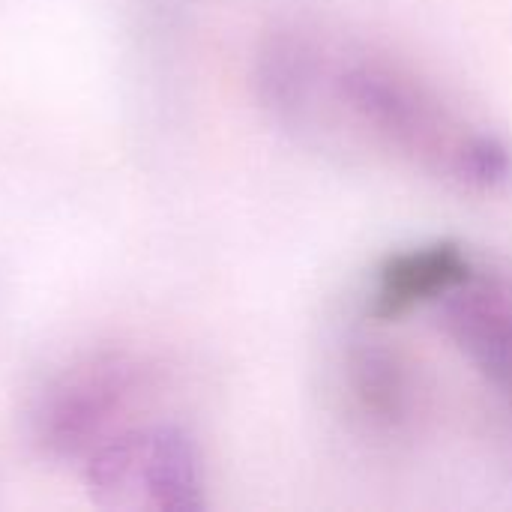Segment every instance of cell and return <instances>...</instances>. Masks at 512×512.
Listing matches in <instances>:
<instances>
[{"label":"cell","mask_w":512,"mask_h":512,"mask_svg":"<svg viewBox=\"0 0 512 512\" xmlns=\"http://www.w3.org/2000/svg\"><path fill=\"white\" fill-rule=\"evenodd\" d=\"M333 99L387 150L468 192L512 183L507 135L468 120L429 81L387 57H348L327 69Z\"/></svg>","instance_id":"cell-1"},{"label":"cell","mask_w":512,"mask_h":512,"mask_svg":"<svg viewBox=\"0 0 512 512\" xmlns=\"http://www.w3.org/2000/svg\"><path fill=\"white\" fill-rule=\"evenodd\" d=\"M90 498L120 510L195 512L204 507L201 456L174 426L120 429L84 459Z\"/></svg>","instance_id":"cell-2"},{"label":"cell","mask_w":512,"mask_h":512,"mask_svg":"<svg viewBox=\"0 0 512 512\" xmlns=\"http://www.w3.org/2000/svg\"><path fill=\"white\" fill-rule=\"evenodd\" d=\"M138 387L141 372L126 354L102 351L72 360L39 387L30 405V435L54 459H87L114 435Z\"/></svg>","instance_id":"cell-3"},{"label":"cell","mask_w":512,"mask_h":512,"mask_svg":"<svg viewBox=\"0 0 512 512\" xmlns=\"http://www.w3.org/2000/svg\"><path fill=\"white\" fill-rule=\"evenodd\" d=\"M438 306L444 333L512 408V276L477 267Z\"/></svg>","instance_id":"cell-4"},{"label":"cell","mask_w":512,"mask_h":512,"mask_svg":"<svg viewBox=\"0 0 512 512\" xmlns=\"http://www.w3.org/2000/svg\"><path fill=\"white\" fill-rule=\"evenodd\" d=\"M477 270L468 249L456 240H432L384 258L369 291V318L396 321L417 306L441 303Z\"/></svg>","instance_id":"cell-5"},{"label":"cell","mask_w":512,"mask_h":512,"mask_svg":"<svg viewBox=\"0 0 512 512\" xmlns=\"http://www.w3.org/2000/svg\"><path fill=\"white\" fill-rule=\"evenodd\" d=\"M345 390L354 411L378 435H402L417 417L411 363L378 339H354L345 354Z\"/></svg>","instance_id":"cell-6"}]
</instances>
